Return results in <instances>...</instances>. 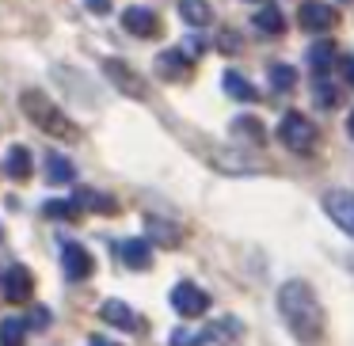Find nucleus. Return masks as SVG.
I'll return each instance as SVG.
<instances>
[{
    "mask_svg": "<svg viewBox=\"0 0 354 346\" xmlns=\"http://www.w3.org/2000/svg\"><path fill=\"white\" fill-rule=\"evenodd\" d=\"M62 270H65V278L69 282H84V278H92V270H95V259H92V251H88L84 244H62Z\"/></svg>",
    "mask_w": 354,
    "mask_h": 346,
    "instance_id": "obj_5",
    "label": "nucleus"
},
{
    "mask_svg": "<svg viewBox=\"0 0 354 346\" xmlns=\"http://www.w3.org/2000/svg\"><path fill=\"white\" fill-rule=\"evenodd\" d=\"M77 206L80 209H95V213H118V202L115 198H107V194H100V191H92V186H84V191H77Z\"/></svg>",
    "mask_w": 354,
    "mask_h": 346,
    "instance_id": "obj_19",
    "label": "nucleus"
},
{
    "mask_svg": "<svg viewBox=\"0 0 354 346\" xmlns=\"http://www.w3.org/2000/svg\"><path fill=\"white\" fill-rule=\"evenodd\" d=\"M179 16H183V23H191V27H209L214 23V8H209L206 0H179Z\"/></svg>",
    "mask_w": 354,
    "mask_h": 346,
    "instance_id": "obj_18",
    "label": "nucleus"
},
{
    "mask_svg": "<svg viewBox=\"0 0 354 346\" xmlns=\"http://www.w3.org/2000/svg\"><path fill=\"white\" fill-rule=\"evenodd\" d=\"M27 323H35V331H46L50 327V308H35V312L27 316Z\"/></svg>",
    "mask_w": 354,
    "mask_h": 346,
    "instance_id": "obj_30",
    "label": "nucleus"
},
{
    "mask_svg": "<svg viewBox=\"0 0 354 346\" xmlns=\"http://www.w3.org/2000/svg\"><path fill=\"white\" fill-rule=\"evenodd\" d=\"M343 73H346V80H351V84H354V61H351V57H346V61H343Z\"/></svg>",
    "mask_w": 354,
    "mask_h": 346,
    "instance_id": "obj_33",
    "label": "nucleus"
},
{
    "mask_svg": "<svg viewBox=\"0 0 354 346\" xmlns=\"http://www.w3.org/2000/svg\"><path fill=\"white\" fill-rule=\"evenodd\" d=\"M331 61H335V42L320 39V42H313V46H308V65H313L316 77H324V73L331 69Z\"/></svg>",
    "mask_w": 354,
    "mask_h": 346,
    "instance_id": "obj_20",
    "label": "nucleus"
},
{
    "mask_svg": "<svg viewBox=\"0 0 354 346\" xmlns=\"http://www.w3.org/2000/svg\"><path fill=\"white\" fill-rule=\"evenodd\" d=\"M24 338H27V320H16V316L0 320V346H24Z\"/></svg>",
    "mask_w": 354,
    "mask_h": 346,
    "instance_id": "obj_23",
    "label": "nucleus"
},
{
    "mask_svg": "<svg viewBox=\"0 0 354 346\" xmlns=\"http://www.w3.org/2000/svg\"><path fill=\"white\" fill-rule=\"evenodd\" d=\"M313 95H316V103H320V107H335L339 103V95H335V88L328 84V80H316V88H313Z\"/></svg>",
    "mask_w": 354,
    "mask_h": 346,
    "instance_id": "obj_28",
    "label": "nucleus"
},
{
    "mask_svg": "<svg viewBox=\"0 0 354 346\" xmlns=\"http://www.w3.org/2000/svg\"><path fill=\"white\" fill-rule=\"evenodd\" d=\"M206 338H209V331H198V327H179V331H171L168 343H171V346H202Z\"/></svg>",
    "mask_w": 354,
    "mask_h": 346,
    "instance_id": "obj_27",
    "label": "nucleus"
},
{
    "mask_svg": "<svg viewBox=\"0 0 354 346\" xmlns=\"http://www.w3.org/2000/svg\"><path fill=\"white\" fill-rule=\"evenodd\" d=\"M278 141H282L286 148H293V153H313L316 141H320V130H316L313 118L290 110V115L278 122Z\"/></svg>",
    "mask_w": 354,
    "mask_h": 346,
    "instance_id": "obj_3",
    "label": "nucleus"
},
{
    "mask_svg": "<svg viewBox=\"0 0 354 346\" xmlns=\"http://www.w3.org/2000/svg\"><path fill=\"white\" fill-rule=\"evenodd\" d=\"M19 107H24V115L31 118L42 133H50V137H65V141H77L80 137V130L62 115V107H57L46 92H39V88H27V92L19 95Z\"/></svg>",
    "mask_w": 354,
    "mask_h": 346,
    "instance_id": "obj_2",
    "label": "nucleus"
},
{
    "mask_svg": "<svg viewBox=\"0 0 354 346\" xmlns=\"http://www.w3.org/2000/svg\"><path fill=\"white\" fill-rule=\"evenodd\" d=\"M171 308H176L183 320H198V316L209 308V293L198 289L194 282H179L176 289H171Z\"/></svg>",
    "mask_w": 354,
    "mask_h": 346,
    "instance_id": "obj_4",
    "label": "nucleus"
},
{
    "mask_svg": "<svg viewBox=\"0 0 354 346\" xmlns=\"http://www.w3.org/2000/svg\"><path fill=\"white\" fill-rule=\"evenodd\" d=\"M297 23L305 27L308 35H324V31L335 27V8H331V4H320V0H308V4H301Z\"/></svg>",
    "mask_w": 354,
    "mask_h": 346,
    "instance_id": "obj_8",
    "label": "nucleus"
},
{
    "mask_svg": "<svg viewBox=\"0 0 354 346\" xmlns=\"http://www.w3.org/2000/svg\"><path fill=\"white\" fill-rule=\"evenodd\" d=\"M88 12H95V16H107V12H111V0H88Z\"/></svg>",
    "mask_w": 354,
    "mask_h": 346,
    "instance_id": "obj_32",
    "label": "nucleus"
},
{
    "mask_svg": "<svg viewBox=\"0 0 354 346\" xmlns=\"http://www.w3.org/2000/svg\"><path fill=\"white\" fill-rule=\"evenodd\" d=\"M4 297L12 300V305H24V300H31V293H35V278H31V270L27 267H19V262H12L8 270H4Z\"/></svg>",
    "mask_w": 354,
    "mask_h": 346,
    "instance_id": "obj_9",
    "label": "nucleus"
},
{
    "mask_svg": "<svg viewBox=\"0 0 354 346\" xmlns=\"http://www.w3.org/2000/svg\"><path fill=\"white\" fill-rule=\"evenodd\" d=\"M179 50H183V54H187V57H191V61H194V57H202V50H206V42H202V39H187V42H183V46H179Z\"/></svg>",
    "mask_w": 354,
    "mask_h": 346,
    "instance_id": "obj_31",
    "label": "nucleus"
},
{
    "mask_svg": "<svg viewBox=\"0 0 354 346\" xmlns=\"http://www.w3.org/2000/svg\"><path fill=\"white\" fill-rule=\"evenodd\" d=\"M73 179H77V168H73L69 156L50 153V156H46V183H50V186H62V183H73Z\"/></svg>",
    "mask_w": 354,
    "mask_h": 346,
    "instance_id": "obj_15",
    "label": "nucleus"
},
{
    "mask_svg": "<svg viewBox=\"0 0 354 346\" xmlns=\"http://www.w3.org/2000/svg\"><path fill=\"white\" fill-rule=\"evenodd\" d=\"M100 320L111 323V327H118V331H138V316H133V308L122 305V300H103Z\"/></svg>",
    "mask_w": 354,
    "mask_h": 346,
    "instance_id": "obj_13",
    "label": "nucleus"
},
{
    "mask_svg": "<svg viewBox=\"0 0 354 346\" xmlns=\"http://www.w3.org/2000/svg\"><path fill=\"white\" fill-rule=\"evenodd\" d=\"M118 259L130 270H149L153 267V247H149V240H122L118 244Z\"/></svg>",
    "mask_w": 354,
    "mask_h": 346,
    "instance_id": "obj_11",
    "label": "nucleus"
},
{
    "mask_svg": "<svg viewBox=\"0 0 354 346\" xmlns=\"http://www.w3.org/2000/svg\"><path fill=\"white\" fill-rule=\"evenodd\" d=\"M4 171H8V179H16V183H27V179H31V153H27L24 145H12L8 160H4Z\"/></svg>",
    "mask_w": 354,
    "mask_h": 346,
    "instance_id": "obj_17",
    "label": "nucleus"
},
{
    "mask_svg": "<svg viewBox=\"0 0 354 346\" xmlns=\"http://www.w3.org/2000/svg\"><path fill=\"white\" fill-rule=\"evenodd\" d=\"M217 46H221V54H240V35H232V31H221V39H217Z\"/></svg>",
    "mask_w": 354,
    "mask_h": 346,
    "instance_id": "obj_29",
    "label": "nucleus"
},
{
    "mask_svg": "<svg viewBox=\"0 0 354 346\" xmlns=\"http://www.w3.org/2000/svg\"><path fill=\"white\" fill-rule=\"evenodd\" d=\"M122 27L130 35H138V39H156L160 35V16H156L153 8H141V4H133V8L122 12Z\"/></svg>",
    "mask_w": 354,
    "mask_h": 346,
    "instance_id": "obj_10",
    "label": "nucleus"
},
{
    "mask_svg": "<svg viewBox=\"0 0 354 346\" xmlns=\"http://www.w3.org/2000/svg\"><path fill=\"white\" fill-rule=\"evenodd\" d=\"M209 338H214L217 346H244V327H240V320L225 316V320H217L214 327H209Z\"/></svg>",
    "mask_w": 354,
    "mask_h": 346,
    "instance_id": "obj_16",
    "label": "nucleus"
},
{
    "mask_svg": "<svg viewBox=\"0 0 354 346\" xmlns=\"http://www.w3.org/2000/svg\"><path fill=\"white\" fill-rule=\"evenodd\" d=\"M156 73L168 80H187L191 77V57L183 54V50H164L160 57H156Z\"/></svg>",
    "mask_w": 354,
    "mask_h": 346,
    "instance_id": "obj_12",
    "label": "nucleus"
},
{
    "mask_svg": "<svg viewBox=\"0 0 354 346\" xmlns=\"http://www.w3.org/2000/svg\"><path fill=\"white\" fill-rule=\"evenodd\" d=\"M221 84H225V92H229L232 99H240V103H255V99H259V92H255V88L240 77V73H225Z\"/></svg>",
    "mask_w": 354,
    "mask_h": 346,
    "instance_id": "obj_21",
    "label": "nucleus"
},
{
    "mask_svg": "<svg viewBox=\"0 0 354 346\" xmlns=\"http://www.w3.org/2000/svg\"><path fill=\"white\" fill-rule=\"evenodd\" d=\"M145 229H149V240H153V244H160V247H179V244H183V232H179V224H171V221L149 217Z\"/></svg>",
    "mask_w": 354,
    "mask_h": 346,
    "instance_id": "obj_14",
    "label": "nucleus"
},
{
    "mask_svg": "<svg viewBox=\"0 0 354 346\" xmlns=\"http://www.w3.org/2000/svg\"><path fill=\"white\" fill-rule=\"evenodd\" d=\"M278 312H282L286 327L301 338V343H316L324 331V312L308 282H286L278 289Z\"/></svg>",
    "mask_w": 354,
    "mask_h": 346,
    "instance_id": "obj_1",
    "label": "nucleus"
},
{
    "mask_svg": "<svg viewBox=\"0 0 354 346\" xmlns=\"http://www.w3.org/2000/svg\"><path fill=\"white\" fill-rule=\"evenodd\" d=\"M103 73H107L111 84H115L122 95H130V99H145V84H141V77H138V73H133L126 61L107 57V61H103Z\"/></svg>",
    "mask_w": 354,
    "mask_h": 346,
    "instance_id": "obj_7",
    "label": "nucleus"
},
{
    "mask_svg": "<svg viewBox=\"0 0 354 346\" xmlns=\"http://www.w3.org/2000/svg\"><path fill=\"white\" fill-rule=\"evenodd\" d=\"M324 213L354 240V194L351 191H328L324 194Z\"/></svg>",
    "mask_w": 354,
    "mask_h": 346,
    "instance_id": "obj_6",
    "label": "nucleus"
},
{
    "mask_svg": "<svg viewBox=\"0 0 354 346\" xmlns=\"http://www.w3.org/2000/svg\"><path fill=\"white\" fill-rule=\"evenodd\" d=\"M92 346H118V343H107V338H92Z\"/></svg>",
    "mask_w": 354,
    "mask_h": 346,
    "instance_id": "obj_35",
    "label": "nucleus"
},
{
    "mask_svg": "<svg viewBox=\"0 0 354 346\" xmlns=\"http://www.w3.org/2000/svg\"><path fill=\"white\" fill-rule=\"evenodd\" d=\"M346 133L354 137V110H351V118H346Z\"/></svg>",
    "mask_w": 354,
    "mask_h": 346,
    "instance_id": "obj_34",
    "label": "nucleus"
},
{
    "mask_svg": "<svg viewBox=\"0 0 354 346\" xmlns=\"http://www.w3.org/2000/svg\"><path fill=\"white\" fill-rule=\"evenodd\" d=\"M42 213H46L50 221H77L80 206H77V198H50L46 206H42Z\"/></svg>",
    "mask_w": 354,
    "mask_h": 346,
    "instance_id": "obj_22",
    "label": "nucleus"
},
{
    "mask_svg": "<svg viewBox=\"0 0 354 346\" xmlns=\"http://www.w3.org/2000/svg\"><path fill=\"white\" fill-rule=\"evenodd\" d=\"M270 88L274 92H293L297 88V73L290 65H270Z\"/></svg>",
    "mask_w": 354,
    "mask_h": 346,
    "instance_id": "obj_25",
    "label": "nucleus"
},
{
    "mask_svg": "<svg viewBox=\"0 0 354 346\" xmlns=\"http://www.w3.org/2000/svg\"><path fill=\"white\" fill-rule=\"evenodd\" d=\"M232 133H244V137H252V145H263V141H267V130L259 126V118H248V115L232 122Z\"/></svg>",
    "mask_w": 354,
    "mask_h": 346,
    "instance_id": "obj_26",
    "label": "nucleus"
},
{
    "mask_svg": "<svg viewBox=\"0 0 354 346\" xmlns=\"http://www.w3.org/2000/svg\"><path fill=\"white\" fill-rule=\"evenodd\" d=\"M255 27H259L263 35H282L286 31V19H282V12H278L274 4H263V8L255 12Z\"/></svg>",
    "mask_w": 354,
    "mask_h": 346,
    "instance_id": "obj_24",
    "label": "nucleus"
}]
</instances>
